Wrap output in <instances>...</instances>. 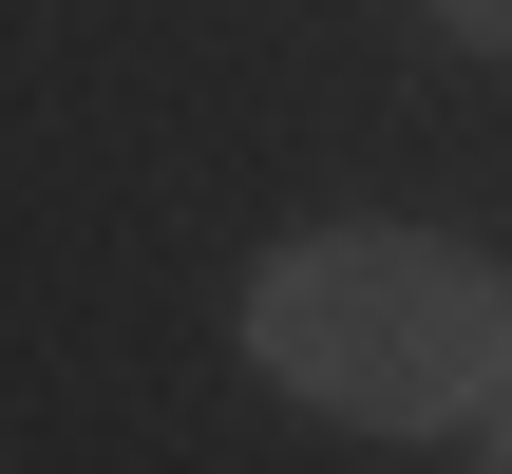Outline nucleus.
<instances>
[{"instance_id":"f257e3e1","label":"nucleus","mask_w":512,"mask_h":474,"mask_svg":"<svg viewBox=\"0 0 512 474\" xmlns=\"http://www.w3.org/2000/svg\"><path fill=\"white\" fill-rule=\"evenodd\" d=\"M247 361L342 437H456L512 399V266L456 228H304L247 266Z\"/></svg>"},{"instance_id":"f03ea898","label":"nucleus","mask_w":512,"mask_h":474,"mask_svg":"<svg viewBox=\"0 0 512 474\" xmlns=\"http://www.w3.org/2000/svg\"><path fill=\"white\" fill-rule=\"evenodd\" d=\"M418 19H437L456 57H512V0H418Z\"/></svg>"},{"instance_id":"7ed1b4c3","label":"nucleus","mask_w":512,"mask_h":474,"mask_svg":"<svg viewBox=\"0 0 512 474\" xmlns=\"http://www.w3.org/2000/svg\"><path fill=\"white\" fill-rule=\"evenodd\" d=\"M494 474H512V399H494Z\"/></svg>"}]
</instances>
